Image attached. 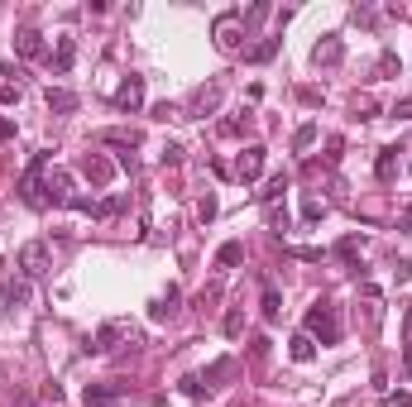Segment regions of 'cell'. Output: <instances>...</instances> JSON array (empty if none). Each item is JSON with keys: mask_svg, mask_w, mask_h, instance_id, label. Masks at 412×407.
<instances>
[{"mask_svg": "<svg viewBox=\"0 0 412 407\" xmlns=\"http://www.w3.org/2000/svg\"><path fill=\"white\" fill-rule=\"evenodd\" d=\"M43 168H48V149H43V154H34L29 173L19 178V202L29 206V211H43V206H48V192H43Z\"/></svg>", "mask_w": 412, "mask_h": 407, "instance_id": "1", "label": "cell"}, {"mask_svg": "<svg viewBox=\"0 0 412 407\" xmlns=\"http://www.w3.org/2000/svg\"><path fill=\"white\" fill-rule=\"evenodd\" d=\"M14 264H19V278H48L53 273V254H48L43 240H24L19 254H14Z\"/></svg>", "mask_w": 412, "mask_h": 407, "instance_id": "2", "label": "cell"}, {"mask_svg": "<svg viewBox=\"0 0 412 407\" xmlns=\"http://www.w3.org/2000/svg\"><path fill=\"white\" fill-rule=\"evenodd\" d=\"M307 335H311V340L321 335V345H336V340H340V316H336V306H331V302H316L307 311Z\"/></svg>", "mask_w": 412, "mask_h": 407, "instance_id": "3", "label": "cell"}, {"mask_svg": "<svg viewBox=\"0 0 412 407\" xmlns=\"http://www.w3.org/2000/svg\"><path fill=\"white\" fill-rule=\"evenodd\" d=\"M134 335H139V331H134L130 321H105V326L87 340V345H82V350H87V355H105V350H115L120 340H134Z\"/></svg>", "mask_w": 412, "mask_h": 407, "instance_id": "4", "label": "cell"}, {"mask_svg": "<svg viewBox=\"0 0 412 407\" xmlns=\"http://www.w3.org/2000/svg\"><path fill=\"white\" fill-rule=\"evenodd\" d=\"M43 192H48V206H72V202H77V192H72V173H68V168H53L48 182H43Z\"/></svg>", "mask_w": 412, "mask_h": 407, "instance_id": "5", "label": "cell"}, {"mask_svg": "<svg viewBox=\"0 0 412 407\" xmlns=\"http://www.w3.org/2000/svg\"><path fill=\"white\" fill-rule=\"evenodd\" d=\"M115 105H120V110H130V115L144 105V77H139V72H130V77L120 82V92H115Z\"/></svg>", "mask_w": 412, "mask_h": 407, "instance_id": "6", "label": "cell"}, {"mask_svg": "<svg viewBox=\"0 0 412 407\" xmlns=\"http://www.w3.org/2000/svg\"><path fill=\"white\" fill-rule=\"evenodd\" d=\"M345 58V43H340V34H321V43L311 48V63L316 67H336Z\"/></svg>", "mask_w": 412, "mask_h": 407, "instance_id": "7", "label": "cell"}, {"mask_svg": "<svg viewBox=\"0 0 412 407\" xmlns=\"http://www.w3.org/2000/svg\"><path fill=\"white\" fill-rule=\"evenodd\" d=\"M24 302H29V278H10V283L0 288V316L19 311Z\"/></svg>", "mask_w": 412, "mask_h": 407, "instance_id": "8", "label": "cell"}, {"mask_svg": "<svg viewBox=\"0 0 412 407\" xmlns=\"http://www.w3.org/2000/svg\"><path fill=\"white\" fill-rule=\"evenodd\" d=\"M235 29H240V10H230V14L216 19V48H220V53H235V48H240Z\"/></svg>", "mask_w": 412, "mask_h": 407, "instance_id": "9", "label": "cell"}, {"mask_svg": "<svg viewBox=\"0 0 412 407\" xmlns=\"http://www.w3.org/2000/svg\"><path fill=\"white\" fill-rule=\"evenodd\" d=\"M264 173V149L259 144H249V149H240V163H235V178L240 182H254Z\"/></svg>", "mask_w": 412, "mask_h": 407, "instance_id": "10", "label": "cell"}, {"mask_svg": "<svg viewBox=\"0 0 412 407\" xmlns=\"http://www.w3.org/2000/svg\"><path fill=\"white\" fill-rule=\"evenodd\" d=\"M14 53H19V58H43V34H39L34 24H24V29L14 34Z\"/></svg>", "mask_w": 412, "mask_h": 407, "instance_id": "11", "label": "cell"}, {"mask_svg": "<svg viewBox=\"0 0 412 407\" xmlns=\"http://www.w3.org/2000/svg\"><path fill=\"white\" fill-rule=\"evenodd\" d=\"M43 101H48V110H58V115H72V110H77V92H68V87H48Z\"/></svg>", "mask_w": 412, "mask_h": 407, "instance_id": "12", "label": "cell"}, {"mask_svg": "<svg viewBox=\"0 0 412 407\" xmlns=\"http://www.w3.org/2000/svg\"><path fill=\"white\" fill-rule=\"evenodd\" d=\"M120 398V384H92L87 388V407H110Z\"/></svg>", "mask_w": 412, "mask_h": 407, "instance_id": "13", "label": "cell"}, {"mask_svg": "<svg viewBox=\"0 0 412 407\" xmlns=\"http://www.w3.org/2000/svg\"><path fill=\"white\" fill-rule=\"evenodd\" d=\"M288 345H293V350H288V355H293V359H298V364H311V359H316V340H311L307 331H302V335H293V340H288Z\"/></svg>", "mask_w": 412, "mask_h": 407, "instance_id": "14", "label": "cell"}, {"mask_svg": "<svg viewBox=\"0 0 412 407\" xmlns=\"http://www.w3.org/2000/svg\"><path fill=\"white\" fill-rule=\"evenodd\" d=\"M220 105V87H202L197 96H192V115H211Z\"/></svg>", "mask_w": 412, "mask_h": 407, "instance_id": "15", "label": "cell"}, {"mask_svg": "<svg viewBox=\"0 0 412 407\" xmlns=\"http://www.w3.org/2000/svg\"><path fill=\"white\" fill-rule=\"evenodd\" d=\"M398 154H403V149H398V144H389V149H379V163H374V173H379V178H384V182H389V178H393V168H398Z\"/></svg>", "mask_w": 412, "mask_h": 407, "instance_id": "16", "label": "cell"}, {"mask_svg": "<svg viewBox=\"0 0 412 407\" xmlns=\"http://www.w3.org/2000/svg\"><path fill=\"white\" fill-rule=\"evenodd\" d=\"M240 259H245V244H240V240H225V244L216 249V264H220V269H235Z\"/></svg>", "mask_w": 412, "mask_h": 407, "instance_id": "17", "label": "cell"}, {"mask_svg": "<svg viewBox=\"0 0 412 407\" xmlns=\"http://www.w3.org/2000/svg\"><path fill=\"white\" fill-rule=\"evenodd\" d=\"M283 192H288V173H278V178H269V187L259 192V202H264V206H274V202H283Z\"/></svg>", "mask_w": 412, "mask_h": 407, "instance_id": "18", "label": "cell"}, {"mask_svg": "<svg viewBox=\"0 0 412 407\" xmlns=\"http://www.w3.org/2000/svg\"><path fill=\"white\" fill-rule=\"evenodd\" d=\"M72 58H77V43H72V39H58V53H53V67H58V72H68V67H72Z\"/></svg>", "mask_w": 412, "mask_h": 407, "instance_id": "19", "label": "cell"}, {"mask_svg": "<svg viewBox=\"0 0 412 407\" xmlns=\"http://www.w3.org/2000/svg\"><path fill=\"white\" fill-rule=\"evenodd\" d=\"M230 374H235V359H216V364L202 374V384L211 388V384H220V379H230Z\"/></svg>", "mask_w": 412, "mask_h": 407, "instance_id": "20", "label": "cell"}, {"mask_svg": "<svg viewBox=\"0 0 412 407\" xmlns=\"http://www.w3.org/2000/svg\"><path fill=\"white\" fill-rule=\"evenodd\" d=\"M125 206H130V197H105V202H96V211H92V216H96V220H105V216H120Z\"/></svg>", "mask_w": 412, "mask_h": 407, "instance_id": "21", "label": "cell"}, {"mask_svg": "<svg viewBox=\"0 0 412 407\" xmlns=\"http://www.w3.org/2000/svg\"><path fill=\"white\" fill-rule=\"evenodd\" d=\"M278 311H283V298H278V288H264V321H278Z\"/></svg>", "mask_w": 412, "mask_h": 407, "instance_id": "22", "label": "cell"}, {"mask_svg": "<svg viewBox=\"0 0 412 407\" xmlns=\"http://www.w3.org/2000/svg\"><path fill=\"white\" fill-rule=\"evenodd\" d=\"M82 168H87V173H92V182H110V173H115V168H110V163H105V158H87V163H82Z\"/></svg>", "mask_w": 412, "mask_h": 407, "instance_id": "23", "label": "cell"}, {"mask_svg": "<svg viewBox=\"0 0 412 407\" xmlns=\"http://www.w3.org/2000/svg\"><path fill=\"white\" fill-rule=\"evenodd\" d=\"M311 144H316V125H298V134H293V149H298V154H302V149H311Z\"/></svg>", "mask_w": 412, "mask_h": 407, "instance_id": "24", "label": "cell"}, {"mask_svg": "<svg viewBox=\"0 0 412 407\" xmlns=\"http://www.w3.org/2000/svg\"><path fill=\"white\" fill-rule=\"evenodd\" d=\"M278 48H283V39H264V43H259V48L249 53V63H269V58H274Z\"/></svg>", "mask_w": 412, "mask_h": 407, "instance_id": "25", "label": "cell"}, {"mask_svg": "<svg viewBox=\"0 0 412 407\" xmlns=\"http://www.w3.org/2000/svg\"><path fill=\"white\" fill-rule=\"evenodd\" d=\"M321 216H326V202H316V197H307V202H302V220H307V225H316Z\"/></svg>", "mask_w": 412, "mask_h": 407, "instance_id": "26", "label": "cell"}, {"mask_svg": "<svg viewBox=\"0 0 412 407\" xmlns=\"http://www.w3.org/2000/svg\"><path fill=\"white\" fill-rule=\"evenodd\" d=\"M240 326H245V316H240V306H230L225 311V335H240Z\"/></svg>", "mask_w": 412, "mask_h": 407, "instance_id": "27", "label": "cell"}, {"mask_svg": "<svg viewBox=\"0 0 412 407\" xmlns=\"http://www.w3.org/2000/svg\"><path fill=\"white\" fill-rule=\"evenodd\" d=\"M384 403H389V407H412V393H408V388H398V393H389Z\"/></svg>", "mask_w": 412, "mask_h": 407, "instance_id": "28", "label": "cell"}, {"mask_svg": "<svg viewBox=\"0 0 412 407\" xmlns=\"http://www.w3.org/2000/svg\"><path fill=\"white\" fill-rule=\"evenodd\" d=\"M389 115H393V120H412V96H408V101H398Z\"/></svg>", "mask_w": 412, "mask_h": 407, "instance_id": "29", "label": "cell"}, {"mask_svg": "<svg viewBox=\"0 0 412 407\" xmlns=\"http://www.w3.org/2000/svg\"><path fill=\"white\" fill-rule=\"evenodd\" d=\"M202 388H206L202 379H183V393H187V398H202Z\"/></svg>", "mask_w": 412, "mask_h": 407, "instance_id": "30", "label": "cell"}, {"mask_svg": "<svg viewBox=\"0 0 412 407\" xmlns=\"http://www.w3.org/2000/svg\"><path fill=\"white\" fill-rule=\"evenodd\" d=\"M197 216L211 220V216H216V197H202V202H197Z\"/></svg>", "mask_w": 412, "mask_h": 407, "instance_id": "31", "label": "cell"}, {"mask_svg": "<svg viewBox=\"0 0 412 407\" xmlns=\"http://www.w3.org/2000/svg\"><path fill=\"white\" fill-rule=\"evenodd\" d=\"M0 105H19V87H0Z\"/></svg>", "mask_w": 412, "mask_h": 407, "instance_id": "32", "label": "cell"}, {"mask_svg": "<svg viewBox=\"0 0 412 407\" xmlns=\"http://www.w3.org/2000/svg\"><path fill=\"white\" fill-rule=\"evenodd\" d=\"M355 115H364V120H369V115H374V101H369V96H355Z\"/></svg>", "mask_w": 412, "mask_h": 407, "instance_id": "33", "label": "cell"}, {"mask_svg": "<svg viewBox=\"0 0 412 407\" xmlns=\"http://www.w3.org/2000/svg\"><path fill=\"white\" fill-rule=\"evenodd\" d=\"M163 163H183V144H168L163 149Z\"/></svg>", "mask_w": 412, "mask_h": 407, "instance_id": "34", "label": "cell"}, {"mask_svg": "<svg viewBox=\"0 0 412 407\" xmlns=\"http://www.w3.org/2000/svg\"><path fill=\"white\" fill-rule=\"evenodd\" d=\"M340 149H345V144H340V139H331V144H326V163H340Z\"/></svg>", "mask_w": 412, "mask_h": 407, "instance_id": "35", "label": "cell"}, {"mask_svg": "<svg viewBox=\"0 0 412 407\" xmlns=\"http://www.w3.org/2000/svg\"><path fill=\"white\" fill-rule=\"evenodd\" d=\"M403 340H408V345H412V302L403 306Z\"/></svg>", "mask_w": 412, "mask_h": 407, "instance_id": "36", "label": "cell"}]
</instances>
